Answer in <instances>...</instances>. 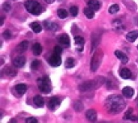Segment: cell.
Listing matches in <instances>:
<instances>
[{
	"label": "cell",
	"instance_id": "obj_19",
	"mask_svg": "<svg viewBox=\"0 0 138 123\" xmlns=\"http://www.w3.org/2000/svg\"><path fill=\"white\" fill-rule=\"evenodd\" d=\"M32 52L35 56H39L42 52V47L39 43H36L32 46Z\"/></svg>",
	"mask_w": 138,
	"mask_h": 123
},
{
	"label": "cell",
	"instance_id": "obj_23",
	"mask_svg": "<svg viewBox=\"0 0 138 123\" xmlns=\"http://www.w3.org/2000/svg\"><path fill=\"white\" fill-rule=\"evenodd\" d=\"M57 15H58V17L60 19H64L68 16V12L65 9H59L57 10Z\"/></svg>",
	"mask_w": 138,
	"mask_h": 123
},
{
	"label": "cell",
	"instance_id": "obj_18",
	"mask_svg": "<svg viewBox=\"0 0 138 123\" xmlns=\"http://www.w3.org/2000/svg\"><path fill=\"white\" fill-rule=\"evenodd\" d=\"M120 77L123 79H129L131 77V76H132V72H131V71L129 68H123L120 71Z\"/></svg>",
	"mask_w": 138,
	"mask_h": 123
},
{
	"label": "cell",
	"instance_id": "obj_15",
	"mask_svg": "<svg viewBox=\"0 0 138 123\" xmlns=\"http://www.w3.org/2000/svg\"><path fill=\"white\" fill-rule=\"evenodd\" d=\"M33 102L36 106H38V107H43L45 105V101L43 99V97L41 96H39V95L34 97Z\"/></svg>",
	"mask_w": 138,
	"mask_h": 123
},
{
	"label": "cell",
	"instance_id": "obj_9",
	"mask_svg": "<svg viewBox=\"0 0 138 123\" xmlns=\"http://www.w3.org/2000/svg\"><path fill=\"white\" fill-rule=\"evenodd\" d=\"M87 5L95 11H98L100 9V7H101V3L98 1V0H90L87 3Z\"/></svg>",
	"mask_w": 138,
	"mask_h": 123
},
{
	"label": "cell",
	"instance_id": "obj_35",
	"mask_svg": "<svg viewBox=\"0 0 138 123\" xmlns=\"http://www.w3.org/2000/svg\"><path fill=\"white\" fill-rule=\"evenodd\" d=\"M10 121H11V122H16V120H15V119H11Z\"/></svg>",
	"mask_w": 138,
	"mask_h": 123
},
{
	"label": "cell",
	"instance_id": "obj_7",
	"mask_svg": "<svg viewBox=\"0 0 138 123\" xmlns=\"http://www.w3.org/2000/svg\"><path fill=\"white\" fill-rule=\"evenodd\" d=\"M26 63V58L23 56H19L13 60V65L16 68H23Z\"/></svg>",
	"mask_w": 138,
	"mask_h": 123
},
{
	"label": "cell",
	"instance_id": "obj_29",
	"mask_svg": "<svg viewBox=\"0 0 138 123\" xmlns=\"http://www.w3.org/2000/svg\"><path fill=\"white\" fill-rule=\"evenodd\" d=\"M3 38L5 40H9L11 39V33L9 30H6L3 33Z\"/></svg>",
	"mask_w": 138,
	"mask_h": 123
},
{
	"label": "cell",
	"instance_id": "obj_36",
	"mask_svg": "<svg viewBox=\"0 0 138 123\" xmlns=\"http://www.w3.org/2000/svg\"><path fill=\"white\" fill-rule=\"evenodd\" d=\"M137 49H138V45H137Z\"/></svg>",
	"mask_w": 138,
	"mask_h": 123
},
{
	"label": "cell",
	"instance_id": "obj_16",
	"mask_svg": "<svg viewBox=\"0 0 138 123\" xmlns=\"http://www.w3.org/2000/svg\"><path fill=\"white\" fill-rule=\"evenodd\" d=\"M83 13H84V15L86 16V18L89 19H93L94 16H95V10H94L93 9H91V7H89L84 8Z\"/></svg>",
	"mask_w": 138,
	"mask_h": 123
},
{
	"label": "cell",
	"instance_id": "obj_30",
	"mask_svg": "<svg viewBox=\"0 0 138 123\" xmlns=\"http://www.w3.org/2000/svg\"><path fill=\"white\" fill-rule=\"evenodd\" d=\"M53 52L58 55H61L62 53V48L60 46H55L53 49Z\"/></svg>",
	"mask_w": 138,
	"mask_h": 123
},
{
	"label": "cell",
	"instance_id": "obj_34",
	"mask_svg": "<svg viewBox=\"0 0 138 123\" xmlns=\"http://www.w3.org/2000/svg\"><path fill=\"white\" fill-rule=\"evenodd\" d=\"M3 21H4V18H3V17H1V26H3Z\"/></svg>",
	"mask_w": 138,
	"mask_h": 123
},
{
	"label": "cell",
	"instance_id": "obj_27",
	"mask_svg": "<svg viewBox=\"0 0 138 123\" xmlns=\"http://www.w3.org/2000/svg\"><path fill=\"white\" fill-rule=\"evenodd\" d=\"M39 67H40V62L38 60H33L32 62V64H31V68H32V69H33V70H36V69H38L39 68Z\"/></svg>",
	"mask_w": 138,
	"mask_h": 123
},
{
	"label": "cell",
	"instance_id": "obj_6",
	"mask_svg": "<svg viewBox=\"0 0 138 123\" xmlns=\"http://www.w3.org/2000/svg\"><path fill=\"white\" fill-rule=\"evenodd\" d=\"M60 104H61L60 100L58 99L57 97H52L51 99L49 100V101L48 103V106L49 109H51V110H53V111H54V110H56L60 106Z\"/></svg>",
	"mask_w": 138,
	"mask_h": 123
},
{
	"label": "cell",
	"instance_id": "obj_11",
	"mask_svg": "<svg viewBox=\"0 0 138 123\" xmlns=\"http://www.w3.org/2000/svg\"><path fill=\"white\" fill-rule=\"evenodd\" d=\"M115 55L116 56V57L121 61L123 64H127L129 62V57L124 53H123L122 52H120L119 50H116L115 52Z\"/></svg>",
	"mask_w": 138,
	"mask_h": 123
},
{
	"label": "cell",
	"instance_id": "obj_17",
	"mask_svg": "<svg viewBox=\"0 0 138 123\" xmlns=\"http://www.w3.org/2000/svg\"><path fill=\"white\" fill-rule=\"evenodd\" d=\"M16 90L19 95H23L26 93L27 90V85L25 84H18L16 86Z\"/></svg>",
	"mask_w": 138,
	"mask_h": 123
},
{
	"label": "cell",
	"instance_id": "obj_26",
	"mask_svg": "<svg viewBox=\"0 0 138 123\" xmlns=\"http://www.w3.org/2000/svg\"><path fill=\"white\" fill-rule=\"evenodd\" d=\"M70 10V13L73 16H77L78 14V7H75V6L71 7Z\"/></svg>",
	"mask_w": 138,
	"mask_h": 123
},
{
	"label": "cell",
	"instance_id": "obj_5",
	"mask_svg": "<svg viewBox=\"0 0 138 123\" xmlns=\"http://www.w3.org/2000/svg\"><path fill=\"white\" fill-rule=\"evenodd\" d=\"M48 63L49 65L53 66V67H58L61 65V58L60 56V55L54 53L53 55H52L48 59Z\"/></svg>",
	"mask_w": 138,
	"mask_h": 123
},
{
	"label": "cell",
	"instance_id": "obj_25",
	"mask_svg": "<svg viewBox=\"0 0 138 123\" xmlns=\"http://www.w3.org/2000/svg\"><path fill=\"white\" fill-rule=\"evenodd\" d=\"M120 10V7L118 4H113V5H111L108 10L109 11V13L110 14H116V12H118Z\"/></svg>",
	"mask_w": 138,
	"mask_h": 123
},
{
	"label": "cell",
	"instance_id": "obj_8",
	"mask_svg": "<svg viewBox=\"0 0 138 123\" xmlns=\"http://www.w3.org/2000/svg\"><path fill=\"white\" fill-rule=\"evenodd\" d=\"M28 44H29V43L27 40H24V41L21 42L16 47V52L18 53H23L24 52H26L28 47Z\"/></svg>",
	"mask_w": 138,
	"mask_h": 123
},
{
	"label": "cell",
	"instance_id": "obj_33",
	"mask_svg": "<svg viewBox=\"0 0 138 123\" xmlns=\"http://www.w3.org/2000/svg\"><path fill=\"white\" fill-rule=\"evenodd\" d=\"M44 1H45L47 3H48V4H52L55 0H44Z\"/></svg>",
	"mask_w": 138,
	"mask_h": 123
},
{
	"label": "cell",
	"instance_id": "obj_21",
	"mask_svg": "<svg viewBox=\"0 0 138 123\" xmlns=\"http://www.w3.org/2000/svg\"><path fill=\"white\" fill-rule=\"evenodd\" d=\"M74 42H75V44L79 46L82 49V47L85 44V40L82 37V36H79V35L75 36L74 37Z\"/></svg>",
	"mask_w": 138,
	"mask_h": 123
},
{
	"label": "cell",
	"instance_id": "obj_12",
	"mask_svg": "<svg viewBox=\"0 0 138 123\" xmlns=\"http://www.w3.org/2000/svg\"><path fill=\"white\" fill-rule=\"evenodd\" d=\"M122 93H123V95L125 97L130 98L134 94V89L132 88H131V87H129V86H126V87H124L122 89Z\"/></svg>",
	"mask_w": 138,
	"mask_h": 123
},
{
	"label": "cell",
	"instance_id": "obj_3",
	"mask_svg": "<svg viewBox=\"0 0 138 123\" xmlns=\"http://www.w3.org/2000/svg\"><path fill=\"white\" fill-rule=\"evenodd\" d=\"M37 83H38V88L41 93L45 94H48L51 92L52 90L51 81H50L48 77L45 76L41 78H38Z\"/></svg>",
	"mask_w": 138,
	"mask_h": 123
},
{
	"label": "cell",
	"instance_id": "obj_13",
	"mask_svg": "<svg viewBox=\"0 0 138 123\" xmlns=\"http://www.w3.org/2000/svg\"><path fill=\"white\" fill-rule=\"evenodd\" d=\"M138 38V31H132L129 33L127 34L126 39L129 42H134Z\"/></svg>",
	"mask_w": 138,
	"mask_h": 123
},
{
	"label": "cell",
	"instance_id": "obj_1",
	"mask_svg": "<svg viewBox=\"0 0 138 123\" xmlns=\"http://www.w3.org/2000/svg\"><path fill=\"white\" fill-rule=\"evenodd\" d=\"M105 107L108 113L115 114L120 113L124 109L125 102L120 95H111L106 100Z\"/></svg>",
	"mask_w": 138,
	"mask_h": 123
},
{
	"label": "cell",
	"instance_id": "obj_2",
	"mask_svg": "<svg viewBox=\"0 0 138 123\" xmlns=\"http://www.w3.org/2000/svg\"><path fill=\"white\" fill-rule=\"evenodd\" d=\"M24 7L29 13L38 15L42 12V6L36 0H28L25 2Z\"/></svg>",
	"mask_w": 138,
	"mask_h": 123
},
{
	"label": "cell",
	"instance_id": "obj_10",
	"mask_svg": "<svg viewBox=\"0 0 138 123\" xmlns=\"http://www.w3.org/2000/svg\"><path fill=\"white\" fill-rule=\"evenodd\" d=\"M59 42L62 44L66 46V47H69L70 45V37L67 34H63L61 35L60 37H59Z\"/></svg>",
	"mask_w": 138,
	"mask_h": 123
},
{
	"label": "cell",
	"instance_id": "obj_24",
	"mask_svg": "<svg viewBox=\"0 0 138 123\" xmlns=\"http://www.w3.org/2000/svg\"><path fill=\"white\" fill-rule=\"evenodd\" d=\"M65 65L67 68H72L74 67V60L73 58H67L66 60V63H65Z\"/></svg>",
	"mask_w": 138,
	"mask_h": 123
},
{
	"label": "cell",
	"instance_id": "obj_31",
	"mask_svg": "<svg viewBox=\"0 0 138 123\" xmlns=\"http://www.w3.org/2000/svg\"><path fill=\"white\" fill-rule=\"evenodd\" d=\"M25 121L28 122V123H36V122H38V121H37L35 117H28V118H27L26 120H25Z\"/></svg>",
	"mask_w": 138,
	"mask_h": 123
},
{
	"label": "cell",
	"instance_id": "obj_28",
	"mask_svg": "<svg viewBox=\"0 0 138 123\" xmlns=\"http://www.w3.org/2000/svg\"><path fill=\"white\" fill-rule=\"evenodd\" d=\"M132 109H129L128 111L124 114V119H125V120H127V119H132Z\"/></svg>",
	"mask_w": 138,
	"mask_h": 123
},
{
	"label": "cell",
	"instance_id": "obj_32",
	"mask_svg": "<svg viewBox=\"0 0 138 123\" xmlns=\"http://www.w3.org/2000/svg\"><path fill=\"white\" fill-rule=\"evenodd\" d=\"M3 10H5V11H9L10 10H11V5L8 3H5L3 5Z\"/></svg>",
	"mask_w": 138,
	"mask_h": 123
},
{
	"label": "cell",
	"instance_id": "obj_4",
	"mask_svg": "<svg viewBox=\"0 0 138 123\" xmlns=\"http://www.w3.org/2000/svg\"><path fill=\"white\" fill-rule=\"evenodd\" d=\"M103 56H104V53L100 49L99 50H97L96 52L94 54L92 60H91V70L93 72H95L98 69L100 63H101V61H102Z\"/></svg>",
	"mask_w": 138,
	"mask_h": 123
},
{
	"label": "cell",
	"instance_id": "obj_20",
	"mask_svg": "<svg viewBox=\"0 0 138 123\" xmlns=\"http://www.w3.org/2000/svg\"><path fill=\"white\" fill-rule=\"evenodd\" d=\"M44 25L48 30H50V31H57L59 28V26L57 23H54L44 22Z\"/></svg>",
	"mask_w": 138,
	"mask_h": 123
},
{
	"label": "cell",
	"instance_id": "obj_22",
	"mask_svg": "<svg viewBox=\"0 0 138 123\" xmlns=\"http://www.w3.org/2000/svg\"><path fill=\"white\" fill-rule=\"evenodd\" d=\"M31 28H32V31L35 33H39L42 30V28L41 27V25L38 23H36V22H33V23H31Z\"/></svg>",
	"mask_w": 138,
	"mask_h": 123
},
{
	"label": "cell",
	"instance_id": "obj_14",
	"mask_svg": "<svg viewBox=\"0 0 138 123\" xmlns=\"http://www.w3.org/2000/svg\"><path fill=\"white\" fill-rule=\"evenodd\" d=\"M86 117L91 121H95L97 119V114L94 109H89L86 113Z\"/></svg>",
	"mask_w": 138,
	"mask_h": 123
}]
</instances>
